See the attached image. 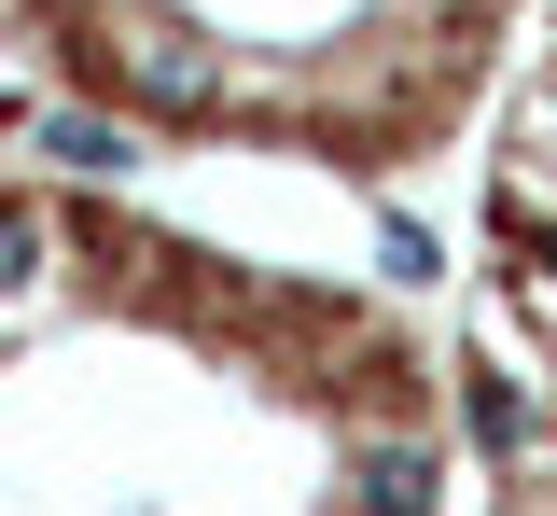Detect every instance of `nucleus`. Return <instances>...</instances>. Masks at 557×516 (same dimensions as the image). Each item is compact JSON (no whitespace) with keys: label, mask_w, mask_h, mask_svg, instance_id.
Masks as SVG:
<instances>
[{"label":"nucleus","mask_w":557,"mask_h":516,"mask_svg":"<svg viewBox=\"0 0 557 516\" xmlns=\"http://www.w3.org/2000/svg\"><path fill=\"white\" fill-rule=\"evenodd\" d=\"M376 280H405V294H418V280H446V266H432V237H418V223H405V210L376 223Z\"/></svg>","instance_id":"423d86ee"},{"label":"nucleus","mask_w":557,"mask_h":516,"mask_svg":"<svg viewBox=\"0 0 557 516\" xmlns=\"http://www.w3.org/2000/svg\"><path fill=\"white\" fill-rule=\"evenodd\" d=\"M362 516H432V446H405V433L362 446Z\"/></svg>","instance_id":"7ed1b4c3"},{"label":"nucleus","mask_w":557,"mask_h":516,"mask_svg":"<svg viewBox=\"0 0 557 516\" xmlns=\"http://www.w3.org/2000/svg\"><path fill=\"white\" fill-rule=\"evenodd\" d=\"M460 419H474L487 460H516V446H530V391H516L502 364H474V377H460Z\"/></svg>","instance_id":"20e7f679"},{"label":"nucleus","mask_w":557,"mask_h":516,"mask_svg":"<svg viewBox=\"0 0 557 516\" xmlns=\"http://www.w3.org/2000/svg\"><path fill=\"white\" fill-rule=\"evenodd\" d=\"M28 153H57L70 182H126L139 168V140L112 126V112H84V98H42V112H28Z\"/></svg>","instance_id":"f03ea898"},{"label":"nucleus","mask_w":557,"mask_h":516,"mask_svg":"<svg viewBox=\"0 0 557 516\" xmlns=\"http://www.w3.org/2000/svg\"><path fill=\"white\" fill-rule=\"evenodd\" d=\"M112 57H126V84L153 98V112H223V57L182 42V28H139V42H112Z\"/></svg>","instance_id":"f257e3e1"},{"label":"nucleus","mask_w":557,"mask_h":516,"mask_svg":"<svg viewBox=\"0 0 557 516\" xmlns=\"http://www.w3.org/2000/svg\"><path fill=\"white\" fill-rule=\"evenodd\" d=\"M28 266H42V210L0 196V294H28Z\"/></svg>","instance_id":"39448f33"}]
</instances>
